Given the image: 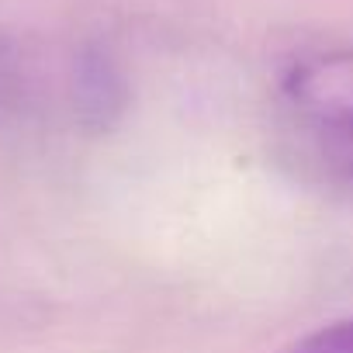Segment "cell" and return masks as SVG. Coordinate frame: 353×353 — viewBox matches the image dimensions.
<instances>
[{
  "mask_svg": "<svg viewBox=\"0 0 353 353\" xmlns=\"http://www.w3.org/2000/svg\"><path fill=\"white\" fill-rule=\"evenodd\" d=\"M281 108L312 159L353 188V49L298 59L281 80Z\"/></svg>",
  "mask_w": 353,
  "mask_h": 353,
  "instance_id": "obj_1",
  "label": "cell"
},
{
  "mask_svg": "<svg viewBox=\"0 0 353 353\" xmlns=\"http://www.w3.org/2000/svg\"><path fill=\"white\" fill-rule=\"evenodd\" d=\"M70 101H73V114H77L80 128H87V132L114 128L128 104V87H125L118 63L101 49H83L73 63Z\"/></svg>",
  "mask_w": 353,
  "mask_h": 353,
  "instance_id": "obj_2",
  "label": "cell"
},
{
  "mask_svg": "<svg viewBox=\"0 0 353 353\" xmlns=\"http://www.w3.org/2000/svg\"><path fill=\"white\" fill-rule=\"evenodd\" d=\"M284 353H353V315L332 319L294 339Z\"/></svg>",
  "mask_w": 353,
  "mask_h": 353,
  "instance_id": "obj_3",
  "label": "cell"
}]
</instances>
